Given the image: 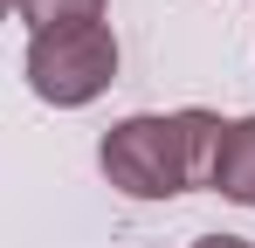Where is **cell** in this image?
I'll list each match as a JSON object with an SVG mask.
<instances>
[{"label":"cell","instance_id":"cell-1","mask_svg":"<svg viewBox=\"0 0 255 248\" xmlns=\"http://www.w3.org/2000/svg\"><path fill=\"white\" fill-rule=\"evenodd\" d=\"M221 131H228V118H214L200 104H186V111H131L97 138V172L125 200H145V207L179 200L193 186H214Z\"/></svg>","mask_w":255,"mask_h":248},{"label":"cell","instance_id":"cell-2","mask_svg":"<svg viewBox=\"0 0 255 248\" xmlns=\"http://www.w3.org/2000/svg\"><path fill=\"white\" fill-rule=\"evenodd\" d=\"M118 35H111V21H83V28H42V35H28V55H21V69H28V90L42 97L48 111H83L97 104L111 83H118Z\"/></svg>","mask_w":255,"mask_h":248},{"label":"cell","instance_id":"cell-3","mask_svg":"<svg viewBox=\"0 0 255 248\" xmlns=\"http://www.w3.org/2000/svg\"><path fill=\"white\" fill-rule=\"evenodd\" d=\"M207 193H221L228 207H249V214H255V111H249V118H228Z\"/></svg>","mask_w":255,"mask_h":248},{"label":"cell","instance_id":"cell-4","mask_svg":"<svg viewBox=\"0 0 255 248\" xmlns=\"http://www.w3.org/2000/svg\"><path fill=\"white\" fill-rule=\"evenodd\" d=\"M14 14L28 21V35H42V28H83V21H104L111 0H14Z\"/></svg>","mask_w":255,"mask_h":248},{"label":"cell","instance_id":"cell-5","mask_svg":"<svg viewBox=\"0 0 255 248\" xmlns=\"http://www.w3.org/2000/svg\"><path fill=\"white\" fill-rule=\"evenodd\" d=\"M186 248H255V242H249V235H193Z\"/></svg>","mask_w":255,"mask_h":248}]
</instances>
